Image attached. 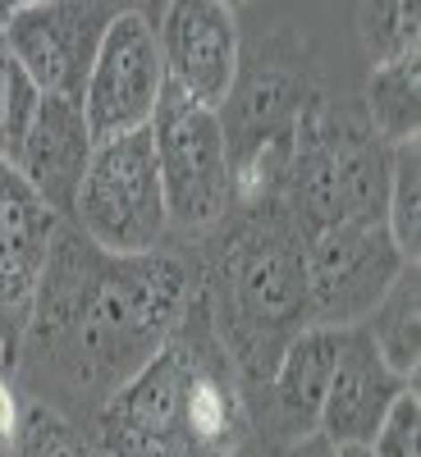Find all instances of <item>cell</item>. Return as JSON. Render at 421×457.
<instances>
[{"label": "cell", "mask_w": 421, "mask_h": 457, "mask_svg": "<svg viewBox=\"0 0 421 457\" xmlns=\"http://www.w3.org/2000/svg\"><path fill=\"white\" fill-rule=\"evenodd\" d=\"M198 284L170 247L110 256L73 224H60L14 370L32 403L73 421V407L101 411L179 329Z\"/></svg>", "instance_id": "1"}, {"label": "cell", "mask_w": 421, "mask_h": 457, "mask_svg": "<svg viewBox=\"0 0 421 457\" xmlns=\"http://www.w3.org/2000/svg\"><path fill=\"white\" fill-rule=\"evenodd\" d=\"M101 457H239L252 416L243 379L193 293L179 329L97 416Z\"/></svg>", "instance_id": "2"}, {"label": "cell", "mask_w": 421, "mask_h": 457, "mask_svg": "<svg viewBox=\"0 0 421 457\" xmlns=\"http://www.w3.org/2000/svg\"><path fill=\"white\" fill-rule=\"evenodd\" d=\"M198 293L239 379L265 385L280 353L307 329V261L284 197L234 206L211 228Z\"/></svg>", "instance_id": "3"}, {"label": "cell", "mask_w": 421, "mask_h": 457, "mask_svg": "<svg viewBox=\"0 0 421 457\" xmlns=\"http://www.w3.org/2000/svg\"><path fill=\"white\" fill-rule=\"evenodd\" d=\"M64 224H73L92 247L110 256H147L165 247L170 211H165L161 170L147 129L101 142L92 151V165L83 174V187L73 197Z\"/></svg>", "instance_id": "4"}, {"label": "cell", "mask_w": 421, "mask_h": 457, "mask_svg": "<svg viewBox=\"0 0 421 457\" xmlns=\"http://www.w3.org/2000/svg\"><path fill=\"white\" fill-rule=\"evenodd\" d=\"M147 133H151V151H156L170 228H179V234H211L234 211V174H229L220 114L193 105L165 83V96Z\"/></svg>", "instance_id": "5"}, {"label": "cell", "mask_w": 421, "mask_h": 457, "mask_svg": "<svg viewBox=\"0 0 421 457\" xmlns=\"http://www.w3.org/2000/svg\"><path fill=\"white\" fill-rule=\"evenodd\" d=\"M302 261H307V325L321 329L362 325L408 265L385 234V220H343L307 234Z\"/></svg>", "instance_id": "6"}, {"label": "cell", "mask_w": 421, "mask_h": 457, "mask_svg": "<svg viewBox=\"0 0 421 457\" xmlns=\"http://www.w3.org/2000/svg\"><path fill=\"white\" fill-rule=\"evenodd\" d=\"M124 10L129 5H110V0H19V5H0V28L37 92L83 101L97 51Z\"/></svg>", "instance_id": "7"}, {"label": "cell", "mask_w": 421, "mask_h": 457, "mask_svg": "<svg viewBox=\"0 0 421 457\" xmlns=\"http://www.w3.org/2000/svg\"><path fill=\"white\" fill-rule=\"evenodd\" d=\"M161 96H165V60L156 42V10L129 5L110 23L79 101L92 142L101 146L151 129Z\"/></svg>", "instance_id": "8"}, {"label": "cell", "mask_w": 421, "mask_h": 457, "mask_svg": "<svg viewBox=\"0 0 421 457\" xmlns=\"http://www.w3.org/2000/svg\"><path fill=\"white\" fill-rule=\"evenodd\" d=\"M165 83L202 110H224L243 69L239 14L220 0H174L156 10Z\"/></svg>", "instance_id": "9"}, {"label": "cell", "mask_w": 421, "mask_h": 457, "mask_svg": "<svg viewBox=\"0 0 421 457\" xmlns=\"http://www.w3.org/2000/svg\"><path fill=\"white\" fill-rule=\"evenodd\" d=\"M60 224L64 220L32 193V183L10 161H0V338H5L10 375Z\"/></svg>", "instance_id": "10"}, {"label": "cell", "mask_w": 421, "mask_h": 457, "mask_svg": "<svg viewBox=\"0 0 421 457\" xmlns=\"http://www.w3.org/2000/svg\"><path fill=\"white\" fill-rule=\"evenodd\" d=\"M412 385L417 379H403V375H394L385 361H380V353L371 348V338H366L362 325L343 329L316 430L334 448H366L371 435L380 430V421H385V411L394 407V398L403 389H412Z\"/></svg>", "instance_id": "11"}, {"label": "cell", "mask_w": 421, "mask_h": 457, "mask_svg": "<svg viewBox=\"0 0 421 457\" xmlns=\"http://www.w3.org/2000/svg\"><path fill=\"white\" fill-rule=\"evenodd\" d=\"M92 133L79 101H60V96H42L37 114L23 133V146L14 156V170L32 183V193L42 197L60 220H69L73 197L83 187V174L92 165Z\"/></svg>", "instance_id": "12"}, {"label": "cell", "mask_w": 421, "mask_h": 457, "mask_svg": "<svg viewBox=\"0 0 421 457\" xmlns=\"http://www.w3.org/2000/svg\"><path fill=\"white\" fill-rule=\"evenodd\" d=\"M339 334L343 329L307 325L280 353L271 379H265V394H271V426L289 444L312 435L316 421H321V403H325L330 370H334V357H339Z\"/></svg>", "instance_id": "13"}, {"label": "cell", "mask_w": 421, "mask_h": 457, "mask_svg": "<svg viewBox=\"0 0 421 457\" xmlns=\"http://www.w3.org/2000/svg\"><path fill=\"white\" fill-rule=\"evenodd\" d=\"M417 316H421V284H417V265H403L399 279L390 284V293L380 297V307L362 320L371 348L380 353L394 375L403 379H417V361H421V329H417Z\"/></svg>", "instance_id": "14"}, {"label": "cell", "mask_w": 421, "mask_h": 457, "mask_svg": "<svg viewBox=\"0 0 421 457\" xmlns=\"http://www.w3.org/2000/svg\"><path fill=\"white\" fill-rule=\"evenodd\" d=\"M362 114L371 133L385 146H403L417 142L421 129V64L417 60H399L385 69H371L366 92H362Z\"/></svg>", "instance_id": "15"}, {"label": "cell", "mask_w": 421, "mask_h": 457, "mask_svg": "<svg viewBox=\"0 0 421 457\" xmlns=\"http://www.w3.org/2000/svg\"><path fill=\"white\" fill-rule=\"evenodd\" d=\"M385 234L394 252L417 265L421 252V146H390V193H385Z\"/></svg>", "instance_id": "16"}, {"label": "cell", "mask_w": 421, "mask_h": 457, "mask_svg": "<svg viewBox=\"0 0 421 457\" xmlns=\"http://www.w3.org/2000/svg\"><path fill=\"white\" fill-rule=\"evenodd\" d=\"M14 457H101V453H97V439H88L79 421H69L64 411L46 403L23 398Z\"/></svg>", "instance_id": "17"}, {"label": "cell", "mask_w": 421, "mask_h": 457, "mask_svg": "<svg viewBox=\"0 0 421 457\" xmlns=\"http://www.w3.org/2000/svg\"><path fill=\"white\" fill-rule=\"evenodd\" d=\"M358 32L371 69H385L399 60H417V37H421V10L408 5V0H394V5H362L358 10Z\"/></svg>", "instance_id": "18"}, {"label": "cell", "mask_w": 421, "mask_h": 457, "mask_svg": "<svg viewBox=\"0 0 421 457\" xmlns=\"http://www.w3.org/2000/svg\"><path fill=\"white\" fill-rule=\"evenodd\" d=\"M37 101H42V92L32 87L28 69L14 60V51L5 42V28H0V161L14 165L23 133L37 114Z\"/></svg>", "instance_id": "19"}, {"label": "cell", "mask_w": 421, "mask_h": 457, "mask_svg": "<svg viewBox=\"0 0 421 457\" xmlns=\"http://www.w3.org/2000/svg\"><path fill=\"white\" fill-rule=\"evenodd\" d=\"M417 430H421V398H417V385H412L394 398L380 430L371 435L366 453L371 457H417Z\"/></svg>", "instance_id": "20"}, {"label": "cell", "mask_w": 421, "mask_h": 457, "mask_svg": "<svg viewBox=\"0 0 421 457\" xmlns=\"http://www.w3.org/2000/svg\"><path fill=\"white\" fill-rule=\"evenodd\" d=\"M19 416H23V398H19V389H14V379L0 375V457H14Z\"/></svg>", "instance_id": "21"}, {"label": "cell", "mask_w": 421, "mask_h": 457, "mask_svg": "<svg viewBox=\"0 0 421 457\" xmlns=\"http://www.w3.org/2000/svg\"><path fill=\"white\" fill-rule=\"evenodd\" d=\"M284 457H339V448H334L321 430H312V435H302L298 444H289Z\"/></svg>", "instance_id": "22"}, {"label": "cell", "mask_w": 421, "mask_h": 457, "mask_svg": "<svg viewBox=\"0 0 421 457\" xmlns=\"http://www.w3.org/2000/svg\"><path fill=\"white\" fill-rule=\"evenodd\" d=\"M0 375L10 379V361H5V338H0Z\"/></svg>", "instance_id": "23"}, {"label": "cell", "mask_w": 421, "mask_h": 457, "mask_svg": "<svg viewBox=\"0 0 421 457\" xmlns=\"http://www.w3.org/2000/svg\"><path fill=\"white\" fill-rule=\"evenodd\" d=\"M339 457H371L366 448H339Z\"/></svg>", "instance_id": "24"}]
</instances>
